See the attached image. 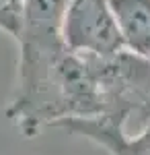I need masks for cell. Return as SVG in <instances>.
<instances>
[{"label":"cell","instance_id":"obj_1","mask_svg":"<svg viewBox=\"0 0 150 155\" xmlns=\"http://www.w3.org/2000/svg\"><path fill=\"white\" fill-rule=\"evenodd\" d=\"M97 87L101 116L127 130V124L150 104V60L121 50L107 58L84 56Z\"/></svg>","mask_w":150,"mask_h":155},{"label":"cell","instance_id":"obj_2","mask_svg":"<svg viewBox=\"0 0 150 155\" xmlns=\"http://www.w3.org/2000/svg\"><path fill=\"white\" fill-rule=\"evenodd\" d=\"M62 39L70 52L92 58H107L123 50L107 0H68Z\"/></svg>","mask_w":150,"mask_h":155},{"label":"cell","instance_id":"obj_3","mask_svg":"<svg viewBox=\"0 0 150 155\" xmlns=\"http://www.w3.org/2000/svg\"><path fill=\"white\" fill-rule=\"evenodd\" d=\"M52 128L84 137L95 145L107 149L109 155H150V122L127 132L121 126L109 124L105 120H62Z\"/></svg>","mask_w":150,"mask_h":155},{"label":"cell","instance_id":"obj_4","mask_svg":"<svg viewBox=\"0 0 150 155\" xmlns=\"http://www.w3.org/2000/svg\"><path fill=\"white\" fill-rule=\"evenodd\" d=\"M123 50L150 60V0H107Z\"/></svg>","mask_w":150,"mask_h":155},{"label":"cell","instance_id":"obj_5","mask_svg":"<svg viewBox=\"0 0 150 155\" xmlns=\"http://www.w3.org/2000/svg\"><path fill=\"white\" fill-rule=\"evenodd\" d=\"M27 0H0V31L17 39Z\"/></svg>","mask_w":150,"mask_h":155},{"label":"cell","instance_id":"obj_6","mask_svg":"<svg viewBox=\"0 0 150 155\" xmlns=\"http://www.w3.org/2000/svg\"><path fill=\"white\" fill-rule=\"evenodd\" d=\"M146 122H150V104L146 106V110L140 114L138 118H136V128H138V126H142V124H146Z\"/></svg>","mask_w":150,"mask_h":155}]
</instances>
